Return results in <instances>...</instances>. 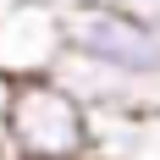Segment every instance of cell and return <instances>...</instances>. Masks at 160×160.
<instances>
[{"mask_svg":"<svg viewBox=\"0 0 160 160\" xmlns=\"http://www.w3.org/2000/svg\"><path fill=\"white\" fill-rule=\"evenodd\" d=\"M0 138H6V155L22 160H88V111L50 72L17 78Z\"/></svg>","mask_w":160,"mask_h":160,"instance_id":"1","label":"cell"},{"mask_svg":"<svg viewBox=\"0 0 160 160\" xmlns=\"http://www.w3.org/2000/svg\"><path fill=\"white\" fill-rule=\"evenodd\" d=\"M61 50L160 88V33H149L122 0H61Z\"/></svg>","mask_w":160,"mask_h":160,"instance_id":"2","label":"cell"},{"mask_svg":"<svg viewBox=\"0 0 160 160\" xmlns=\"http://www.w3.org/2000/svg\"><path fill=\"white\" fill-rule=\"evenodd\" d=\"M50 78L61 83L83 111L155 116V105H160V88H155V83H138V78H127V72H111V66L88 61V55H72V50H61V55H55Z\"/></svg>","mask_w":160,"mask_h":160,"instance_id":"3","label":"cell"},{"mask_svg":"<svg viewBox=\"0 0 160 160\" xmlns=\"http://www.w3.org/2000/svg\"><path fill=\"white\" fill-rule=\"evenodd\" d=\"M61 55V0H17L0 17V72L39 78Z\"/></svg>","mask_w":160,"mask_h":160,"instance_id":"4","label":"cell"},{"mask_svg":"<svg viewBox=\"0 0 160 160\" xmlns=\"http://www.w3.org/2000/svg\"><path fill=\"white\" fill-rule=\"evenodd\" d=\"M122 6H127V11L138 17L149 33H160V0H122Z\"/></svg>","mask_w":160,"mask_h":160,"instance_id":"5","label":"cell"},{"mask_svg":"<svg viewBox=\"0 0 160 160\" xmlns=\"http://www.w3.org/2000/svg\"><path fill=\"white\" fill-rule=\"evenodd\" d=\"M0 160H6V138H0Z\"/></svg>","mask_w":160,"mask_h":160,"instance_id":"6","label":"cell"},{"mask_svg":"<svg viewBox=\"0 0 160 160\" xmlns=\"http://www.w3.org/2000/svg\"><path fill=\"white\" fill-rule=\"evenodd\" d=\"M6 160H22V155H6Z\"/></svg>","mask_w":160,"mask_h":160,"instance_id":"7","label":"cell"}]
</instances>
